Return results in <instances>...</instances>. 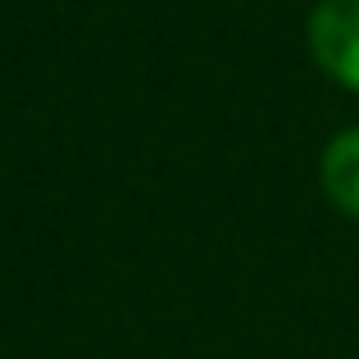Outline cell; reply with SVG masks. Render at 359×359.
I'll return each mask as SVG.
<instances>
[{
  "label": "cell",
  "instance_id": "obj_1",
  "mask_svg": "<svg viewBox=\"0 0 359 359\" xmlns=\"http://www.w3.org/2000/svg\"><path fill=\"white\" fill-rule=\"evenodd\" d=\"M309 46L341 87L359 91V0H323L309 18Z\"/></svg>",
  "mask_w": 359,
  "mask_h": 359
},
{
  "label": "cell",
  "instance_id": "obj_2",
  "mask_svg": "<svg viewBox=\"0 0 359 359\" xmlns=\"http://www.w3.org/2000/svg\"><path fill=\"white\" fill-rule=\"evenodd\" d=\"M323 187L351 219H359V128L341 132L323 155Z\"/></svg>",
  "mask_w": 359,
  "mask_h": 359
}]
</instances>
